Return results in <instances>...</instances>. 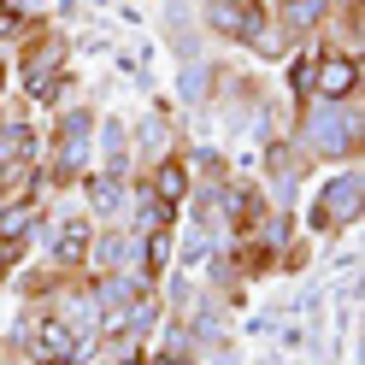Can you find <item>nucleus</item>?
I'll return each mask as SVG.
<instances>
[{
	"label": "nucleus",
	"instance_id": "nucleus-1",
	"mask_svg": "<svg viewBox=\"0 0 365 365\" xmlns=\"http://www.w3.org/2000/svg\"><path fill=\"white\" fill-rule=\"evenodd\" d=\"M348 88H354V59H324V71H318V95L341 101Z\"/></svg>",
	"mask_w": 365,
	"mask_h": 365
}]
</instances>
